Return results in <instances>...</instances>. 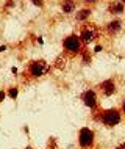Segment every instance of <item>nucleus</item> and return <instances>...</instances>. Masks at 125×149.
Wrapping results in <instances>:
<instances>
[{
	"mask_svg": "<svg viewBox=\"0 0 125 149\" xmlns=\"http://www.w3.org/2000/svg\"><path fill=\"white\" fill-rule=\"evenodd\" d=\"M120 119H122V116H120V111L117 110V108H110V110L103 111L102 116H100V121H102L106 127L117 126V124L120 123Z\"/></svg>",
	"mask_w": 125,
	"mask_h": 149,
	"instance_id": "nucleus-1",
	"label": "nucleus"
},
{
	"mask_svg": "<svg viewBox=\"0 0 125 149\" xmlns=\"http://www.w3.org/2000/svg\"><path fill=\"white\" fill-rule=\"evenodd\" d=\"M78 144L83 149H88L94 144V132L89 127H83L78 132Z\"/></svg>",
	"mask_w": 125,
	"mask_h": 149,
	"instance_id": "nucleus-2",
	"label": "nucleus"
},
{
	"mask_svg": "<svg viewBox=\"0 0 125 149\" xmlns=\"http://www.w3.org/2000/svg\"><path fill=\"white\" fill-rule=\"evenodd\" d=\"M47 72H49V64L46 61H42V60H39V61H31L30 66H28V74H30L31 77H42Z\"/></svg>",
	"mask_w": 125,
	"mask_h": 149,
	"instance_id": "nucleus-3",
	"label": "nucleus"
},
{
	"mask_svg": "<svg viewBox=\"0 0 125 149\" xmlns=\"http://www.w3.org/2000/svg\"><path fill=\"white\" fill-rule=\"evenodd\" d=\"M63 46L66 49V52H69V54H78L81 50V39L77 35H70L64 39Z\"/></svg>",
	"mask_w": 125,
	"mask_h": 149,
	"instance_id": "nucleus-4",
	"label": "nucleus"
},
{
	"mask_svg": "<svg viewBox=\"0 0 125 149\" xmlns=\"http://www.w3.org/2000/svg\"><path fill=\"white\" fill-rule=\"evenodd\" d=\"M95 38H97V30L92 25H86L81 30V35H80V39H81V42H84V44H89L91 41H94Z\"/></svg>",
	"mask_w": 125,
	"mask_h": 149,
	"instance_id": "nucleus-5",
	"label": "nucleus"
},
{
	"mask_svg": "<svg viewBox=\"0 0 125 149\" xmlns=\"http://www.w3.org/2000/svg\"><path fill=\"white\" fill-rule=\"evenodd\" d=\"M81 100H83V104H84L86 107L94 108L95 105H97V94H95V91L88 90V91H84V93H83Z\"/></svg>",
	"mask_w": 125,
	"mask_h": 149,
	"instance_id": "nucleus-6",
	"label": "nucleus"
},
{
	"mask_svg": "<svg viewBox=\"0 0 125 149\" xmlns=\"http://www.w3.org/2000/svg\"><path fill=\"white\" fill-rule=\"evenodd\" d=\"M99 88H100V91H102L105 96H113L116 93V83L113 82L111 79L103 80V82L99 85Z\"/></svg>",
	"mask_w": 125,
	"mask_h": 149,
	"instance_id": "nucleus-7",
	"label": "nucleus"
},
{
	"mask_svg": "<svg viewBox=\"0 0 125 149\" xmlns=\"http://www.w3.org/2000/svg\"><path fill=\"white\" fill-rule=\"evenodd\" d=\"M61 10H63V13H66V14L74 13V10H75V2H74V0H63Z\"/></svg>",
	"mask_w": 125,
	"mask_h": 149,
	"instance_id": "nucleus-8",
	"label": "nucleus"
},
{
	"mask_svg": "<svg viewBox=\"0 0 125 149\" xmlns=\"http://www.w3.org/2000/svg\"><path fill=\"white\" fill-rule=\"evenodd\" d=\"M110 13H114V14H120L124 13V3L122 2H114L110 5Z\"/></svg>",
	"mask_w": 125,
	"mask_h": 149,
	"instance_id": "nucleus-9",
	"label": "nucleus"
},
{
	"mask_svg": "<svg viewBox=\"0 0 125 149\" xmlns=\"http://www.w3.org/2000/svg\"><path fill=\"white\" fill-rule=\"evenodd\" d=\"M89 16H91V10H89V8H83V10H80L78 13H77L75 17H77V21L81 22V21H86Z\"/></svg>",
	"mask_w": 125,
	"mask_h": 149,
	"instance_id": "nucleus-10",
	"label": "nucleus"
},
{
	"mask_svg": "<svg viewBox=\"0 0 125 149\" xmlns=\"http://www.w3.org/2000/svg\"><path fill=\"white\" fill-rule=\"evenodd\" d=\"M108 31L110 33H117V31L122 29V24H120V21H111L110 24H108Z\"/></svg>",
	"mask_w": 125,
	"mask_h": 149,
	"instance_id": "nucleus-11",
	"label": "nucleus"
},
{
	"mask_svg": "<svg viewBox=\"0 0 125 149\" xmlns=\"http://www.w3.org/2000/svg\"><path fill=\"white\" fill-rule=\"evenodd\" d=\"M6 96L8 97H11V99H17V96H19V88L17 86H11V88H8V91H6Z\"/></svg>",
	"mask_w": 125,
	"mask_h": 149,
	"instance_id": "nucleus-12",
	"label": "nucleus"
},
{
	"mask_svg": "<svg viewBox=\"0 0 125 149\" xmlns=\"http://www.w3.org/2000/svg\"><path fill=\"white\" fill-rule=\"evenodd\" d=\"M5 97H6V91H2V90H0V102H3V100H5Z\"/></svg>",
	"mask_w": 125,
	"mask_h": 149,
	"instance_id": "nucleus-13",
	"label": "nucleus"
},
{
	"mask_svg": "<svg viewBox=\"0 0 125 149\" xmlns=\"http://www.w3.org/2000/svg\"><path fill=\"white\" fill-rule=\"evenodd\" d=\"M31 3H33V5H36V6H42V0H31Z\"/></svg>",
	"mask_w": 125,
	"mask_h": 149,
	"instance_id": "nucleus-14",
	"label": "nucleus"
},
{
	"mask_svg": "<svg viewBox=\"0 0 125 149\" xmlns=\"http://www.w3.org/2000/svg\"><path fill=\"white\" fill-rule=\"evenodd\" d=\"M83 60H84V61H86V63H89V61H91V57H89V55L86 54V52H84V54H83Z\"/></svg>",
	"mask_w": 125,
	"mask_h": 149,
	"instance_id": "nucleus-15",
	"label": "nucleus"
},
{
	"mask_svg": "<svg viewBox=\"0 0 125 149\" xmlns=\"http://www.w3.org/2000/svg\"><path fill=\"white\" fill-rule=\"evenodd\" d=\"M116 149H125V143H122V144H119V146L116 148Z\"/></svg>",
	"mask_w": 125,
	"mask_h": 149,
	"instance_id": "nucleus-16",
	"label": "nucleus"
},
{
	"mask_svg": "<svg viewBox=\"0 0 125 149\" xmlns=\"http://www.w3.org/2000/svg\"><path fill=\"white\" fill-rule=\"evenodd\" d=\"M122 110H124V113H125V97L122 99Z\"/></svg>",
	"mask_w": 125,
	"mask_h": 149,
	"instance_id": "nucleus-17",
	"label": "nucleus"
},
{
	"mask_svg": "<svg viewBox=\"0 0 125 149\" xmlns=\"http://www.w3.org/2000/svg\"><path fill=\"white\" fill-rule=\"evenodd\" d=\"M102 49H103L102 46H97V47H95V50H94V52H100V50H102Z\"/></svg>",
	"mask_w": 125,
	"mask_h": 149,
	"instance_id": "nucleus-18",
	"label": "nucleus"
},
{
	"mask_svg": "<svg viewBox=\"0 0 125 149\" xmlns=\"http://www.w3.org/2000/svg\"><path fill=\"white\" fill-rule=\"evenodd\" d=\"M5 49H6V47H5V46H2V47H0V52H3Z\"/></svg>",
	"mask_w": 125,
	"mask_h": 149,
	"instance_id": "nucleus-19",
	"label": "nucleus"
},
{
	"mask_svg": "<svg viewBox=\"0 0 125 149\" xmlns=\"http://www.w3.org/2000/svg\"><path fill=\"white\" fill-rule=\"evenodd\" d=\"M84 2H89V3H92V2H95V0H84Z\"/></svg>",
	"mask_w": 125,
	"mask_h": 149,
	"instance_id": "nucleus-20",
	"label": "nucleus"
},
{
	"mask_svg": "<svg viewBox=\"0 0 125 149\" xmlns=\"http://www.w3.org/2000/svg\"><path fill=\"white\" fill-rule=\"evenodd\" d=\"M25 149H33V148H31V146H27V148H25Z\"/></svg>",
	"mask_w": 125,
	"mask_h": 149,
	"instance_id": "nucleus-21",
	"label": "nucleus"
},
{
	"mask_svg": "<svg viewBox=\"0 0 125 149\" xmlns=\"http://www.w3.org/2000/svg\"><path fill=\"white\" fill-rule=\"evenodd\" d=\"M120 2H122V3H124V5H125V0H120Z\"/></svg>",
	"mask_w": 125,
	"mask_h": 149,
	"instance_id": "nucleus-22",
	"label": "nucleus"
}]
</instances>
